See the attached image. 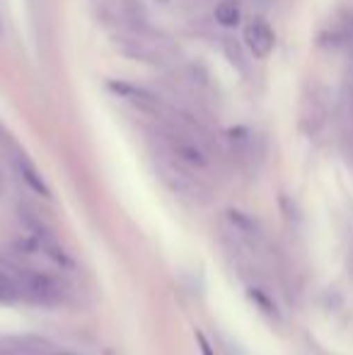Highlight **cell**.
I'll use <instances>...</instances> for the list:
<instances>
[{"instance_id": "5b68a950", "label": "cell", "mask_w": 353, "mask_h": 355, "mask_svg": "<svg viewBox=\"0 0 353 355\" xmlns=\"http://www.w3.org/2000/svg\"><path fill=\"white\" fill-rule=\"evenodd\" d=\"M213 19H216L218 27L223 29H235L242 22V5L237 0H221V3L213 8Z\"/></svg>"}, {"instance_id": "8992f818", "label": "cell", "mask_w": 353, "mask_h": 355, "mask_svg": "<svg viewBox=\"0 0 353 355\" xmlns=\"http://www.w3.org/2000/svg\"><path fill=\"white\" fill-rule=\"evenodd\" d=\"M17 351H22L24 355H76L66 348H58V346H51L46 341H39V338H22V341L12 343Z\"/></svg>"}, {"instance_id": "277c9868", "label": "cell", "mask_w": 353, "mask_h": 355, "mask_svg": "<svg viewBox=\"0 0 353 355\" xmlns=\"http://www.w3.org/2000/svg\"><path fill=\"white\" fill-rule=\"evenodd\" d=\"M15 167H17V172H19V177H22V182L27 184L32 191H37V193H42V196H51V191H49V187H46V182L42 179V174L37 172V167H34L32 162H29L24 155H17L15 157Z\"/></svg>"}, {"instance_id": "6da1fadb", "label": "cell", "mask_w": 353, "mask_h": 355, "mask_svg": "<svg viewBox=\"0 0 353 355\" xmlns=\"http://www.w3.org/2000/svg\"><path fill=\"white\" fill-rule=\"evenodd\" d=\"M165 143L172 159L184 174H208L213 169V153L198 133L184 126H170L165 131Z\"/></svg>"}, {"instance_id": "ba28073f", "label": "cell", "mask_w": 353, "mask_h": 355, "mask_svg": "<svg viewBox=\"0 0 353 355\" xmlns=\"http://www.w3.org/2000/svg\"><path fill=\"white\" fill-rule=\"evenodd\" d=\"M196 341H198V348H201V353L203 355H213V351H211V346H208V341H206V336H203L201 331L196 334Z\"/></svg>"}, {"instance_id": "52a82bcc", "label": "cell", "mask_w": 353, "mask_h": 355, "mask_svg": "<svg viewBox=\"0 0 353 355\" xmlns=\"http://www.w3.org/2000/svg\"><path fill=\"white\" fill-rule=\"evenodd\" d=\"M22 302V295L15 283V278L10 276V271L5 266H0V304H15Z\"/></svg>"}, {"instance_id": "3957f363", "label": "cell", "mask_w": 353, "mask_h": 355, "mask_svg": "<svg viewBox=\"0 0 353 355\" xmlns=\"http://www.w3.org/2000/svg\"><path fill=\"white\" fill-rule=\"evenodd\" d=\"M242 42H245V49L252 53V56L264 61V58H268L273 53V49H276V34H273L271 24L257 17L245 27Z\"/></svg>"}, {"instance_id": "7a4b0ae2", "label": "cell", "mask_w": 353, "mask_h": 355, "mask_svg": "<svg viewBox=\"0 0 353 355\" xmlns=\"http://www.w3.org/2000/svg\"><path fill=\"white\" fill-rule=\"evenodd\" d=\"M5 268L10 271V276L15 278L19 288L22 300L34 304H53L61 300V283L53 276H49L46 271L39 268H29L22 263H5Z\"/></svg>"}]
</instances>
